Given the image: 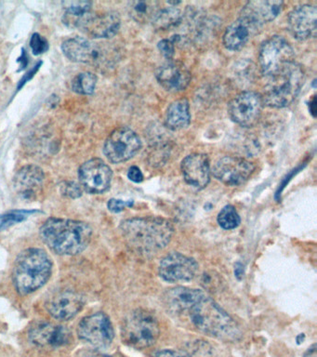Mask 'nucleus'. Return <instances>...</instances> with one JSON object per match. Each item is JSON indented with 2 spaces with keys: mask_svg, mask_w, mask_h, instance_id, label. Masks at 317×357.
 <instances>
[{
  "mask_svg": "<svg viewBox=\"0 0 317 357\" xmlns=\"http://www.w3.org/2000/svg\"><path fill=\"white\" fill-rule=\"evenodd\" d=\"M259 62L262 76L269 78L295 62L293 49L284 37L275 35L262 44Z\"/></svg>",
  "mask_w": 317,
  "mask_h": 357,
  "instance_id": "8",
  "label": "nucleus"
},
{
  "mask_svg": "<svg viewBox=\"0 0 317 357\" xmlns=\"http://www.w3.org/2000/svg\"><path fill=\"white\" fill-rule=\"evenodd\" d=\"M191 122V114L188 101L181 99L175 101L167 108L165 123L169 129L180 130L185 129Z\"/></svg>",
  "mask_w": 317,
  "mask_h": 357,
  "instance_id": "26",
  "label": "nucleus"
},
{
  "mask_svg": "<svg viewBox=\"0 0 317 357\" xmlns=\"http://www.w3.org/2000/svg\"><path fill=\"white\" fill-rule=\"evenodd\" d=\"M254 171L255 166L245 158L224 157L215 163L212 173L214 177L224 184L237 186L248 181Z\"/></svg>",
  "mask_w": 317,
  "mask_h": 357,
  "instance_id": "12",
  "label": "nucleus"
},
{
  "mask_svg": "<svg viewBox=\"0 0 317 357\" xmlns=\"http://www.w3.org/2000/svg\"><path fill=\"white\" fill-rule=\"evenodd\" d=\"M161 6L157 1H134L129 4V15L138 23H154Z\"/></svg>",
  "mask_w": 317,
  "mask_h": 357,
  "instance_id": "27",
  "label": "nucleus"
},
{
  "mask_svg": "<svg viewBox=\"0 0 317 357\" xmlns=\"http://www.w3.org/2000/svg\"><path fill=\"white\" fill-rule=\"evenodd\" d=\"M19 64H20V69L19 71L24 69L28 64V56H27L26 51L23 50V53H21V57H19L17 60Z\"/></svg>",
  "mask_w": 317,
  "mask_h": 357,
  "instance_id": "39",
  "label": "nucleus"
},
{
  "mask_svg": "<svg viewBox=\"0 0 317 357\" xmlns=\"http://www.w3.org/2000/svg\"><path fill=\"white\" fill-rule=\"evenodd\" d=\"M158 50L163 54L164 57H166L167 60L172 59L174 55V45L170 42V40H163L158 42Z\"/></svg>",
  "mask_w": 317,
  "mask_h": 357,
  "instance_id": "35",
  "label": "nucleus"
},
{
  "mask_svg": "<svg viewBox=\"0 0 317 357\" xmlns=\"http://www.w3.org/2000/svg\"><path fill=\"white\" fill-rule=\"evenodd\" d=\"M64 12L62 21L70 28H81L92 13V3L89 1L64 2Z\"/></svg>",
  "mask_w": 317,
  "mask_h": 357,
  "instance_id": "25",
  "label": "nucleus"
},
{
  "mask_svg": "<svg viewBox=\"0 0 317 357\" xmlns=\"http://www.w3.org/2000/svg\"><path fill=\"white\" fill-rule=\"evenodd\" d=\"M44 181L45 174L42 168L37 166L28 165L16 173L13 186L21 200L34 201L42 193Z\"/></svg>",
  "mask_w": 317,
  "mask_h": 357,
  "instance_id": "15",
  "label": "nucleus"
},
{
  "mask_svg": "<svg viewBox=\"0 0 317 357\" xmlns=\"http://www.w3.org/2000/svg\"><path fill=\"white\" fill-rule=\"evenodd\" d=\"M156 357H191V356L184 351L165 349V350L157 351Z\"/></svg>",
  "mask_w": 317,
  "mask_h": 357,
  "instance_id": "36",
  "label": "nucleus"
},
{
  "mask_svg": "<svg viewBox=\"0 0 317 357\" xmlns=\"http://www.w3.org/2000/svg\"><path fill=\"white\" fill-rule=\"evenodd\" d=\"M255 30L248 21L239 18L227 27L224 35V45L230 51H239L248 43Z\"/></svg>",
  "mask_w": 317,
  "mask_h": 357,
  "instance_id": "24",
  "label": "nucleus"
},
{
  "mask_svg": "<svg viewBox=\"0 0 317 357\" xmlns=\"http://www.w3.org/2000/svg\"><path fill=\"white\" fill-rule=\"evenodd\" d=\"M42 62H37L36 65L33 68H32L31 70L29 71L28 73H26V75L24 76V78L21 79L20 82H19L18 85V91H20L21 88L24 85H26V83L27 81H29L30 79L33 78L35 75H36L37 71L39 70L40 67H42Z\"/></svg>",
  "mask_w": 317,
  "mask_h": 357,
  "instance_id": "37",
  "label": "nucleus"
},
{
  "mask_svg": "<svg viewBox=\"0 0 317 357\" xmlns=\"http://www.w3.org/2000/svg\"><path fill=\"white\" fill-rule=\"evenodd\" d=\"M264 102L261 94L254 92H244L237 95L228 105L230 117L235 123L244 128H252L261 119Z\"/></svg>",
  "mask_w": 317,
  "mask_h": 357,
  "instance_id": "11",
  "label": "nucleus"
},
{
  "mask_svg": "<svg viewBox=\"0 0 317 357\" xmlns=\"http://www.w3.org/2000/svg\"><path fill=\"white\" fill-rule=\"evenodd\" d=\"M202 290L185 287H176L166 291L163 296V302L167 312L181 317L191 305L199 301L205 295Z\"/></svg>",
  "mask_w": 317,
  "mask_h": 357,
  "instance_id": "22",
  "label": "nucleus"
},
{
  "mask_svg": "<svg viewBox=\"0 0 317 357\" xmlns=\"http://www.w3.org/2000/svg\"><path fill=\"white\" fill-rule=\"evenodd\" d=\"M60 192L66 198H80L82 195V189L80 184H75V182H64L60 185Z\"/></svg>",
  "mask_w": 317,
  "mask_h": 357,
  "instance_id": "33",
  "label": "nucleus"
},
{
  "mask_svg": "<svg viewBox=\"0 0 317 357\" xmlns=\"http://www.w3.org/2000/svg\"><path fill=\"white\" fill-rule=\"evenodd\" d=\"M62 50L70 61L99 67H109L116 61L118 54L109 44L94 43L78 37L66 40L62 43Z\"/></svg>",
  "mask_w": 317,
  "mask_h": 357,
  "instance_id": "7",
  "label": "nucleus"
},
{
  "mask_svg": "<svg viewBox=\"0 0 317 357\" xmlns=\"http://www.w3.org/2000/svg\"><path fill=\"white\" fill-rule=\"evenodd\" d=\"M84 357H110L107 356H102V354H84Z\"/></svg>",
  "mask_w": 317,
  "mask_h": 357,
  "instance_id": "41",
  "label": "nucleus"
},
{
  "mask_svg": "<svg viewBox=\"0 0 317 357\" xmlns=\"http://www.w3.org/2000/svg\"><path fill=\"white\" fill-rule=\"evenodd\" d=\"M120 231L132 250L147 254L166 247L172 241L174 228L163 218L146 217L124 220Z\"/></svg>",
  "mask_w": 317,
  "mask_h": 357,
  "instance_id": "1",
  "label": "nucleus"
},
{
  "mask_svg": "<svg viewBox=\"0 0 317 357\" xmlns=\"http://www.w3.org/2000/svg\"><path fill=\"white\" fill-rule=\"evenodd\" d=\"M43 242L59 255H78L91 242L92 230L80 220L51 218L40 228Z\"/></svg>",
  "mask_w": 317,
  "mask_h": 357,
  "instance_id": "2",
  "label": "nucleus"
},
{
  "mask_svg": "<svg viewBox=\"0 0 317 357\" xmlns=\"http://www.w3.org/2000/svg\"><path fill=\"white\" fill-rule=\"evenodd\" d=\"M161 335V328L154 313L137 309L129 313L121 328L122 340L129 347L143 350L151 347Z\"/></svg>",
  "mask_w": 317,
  "mask_h": 357,
  "instance_id": "6",
  "label": "nucleus"
},
{
  "mask_svg": "<svg viewBox=\"0 0 317 357\" xmlns=\"http://www.w3.org/2000/svg\"><path fill=\"white\" fill-rule=\"evenodd\" d=\"M317 10L311 5H302L291 10L288 19L289 29L298 40H307L316 35Z\"/></svg>",
  "mask_w": 317,
  "mask_h": 357,
  "instance_id": "16",
  "label": "nucleus"
},
{
  "mask_svg": "<svg viewBox=\"0 0 317 357\" xmlns=\"http://www.w3.org/2000/svg\"><path fill=\"white\" fill-rule=\"evenodd\" d=\"M30 47L34 55H40L48 50V42L42 35L35 33L30 40Z\"/></svg>",
  "mask_w": 317,
  "mask_h": 357,
  "instance_id": "32",
  "label": "nucleus"
},
{
  "mask_svg": "<svg viewBox=\"0 0 317 357\" xmlns=\"http://www.w3.org/2000/svg\"><path fill=\"white\" fill-rule=\"evenodd\" d=\"M157 81L166 91L179 92L189 85L191 75L183 65L177 62H167L156 70Z\"/></svg>",
  "mask_w": 317,
  "mask_h": 357,
  "instance_id": "23",
  "label": "nucleus"
},
{
  "mask_svg": "<svg viewBox=\"0 0 317 357\" xmlns=\"http://www.w3.org/2000/svg\"><path fill=\"white\" fill-rule=\"evenodd\" d=\"M81 186L89 193H102L109 189L113 171L100 158H93L81 165L78 171Z\"/></svg>",
  "mask_w": 317,
  "mask_h": 357,
  "instance_id": "13",
  "label": "nucleus"
},
{
  "mask_svg": "<svg viewBox=\"0 0 317 357\" xmlns=\"http://www.w3.org/2000/svg\"><path fill=\"white\" fill-rule=\"evenodd\" d=\"M180 318H187L197 331L216 339L235 340L240 336L239 329L231 316L206 294Z\"/></svg>",
  "mask_w": 317,
  "mask_h": 357,
  "instance_id": "3",
  "label": "nucleus"
},
{
  "mask_svg": "<svg viewBox=\"0 0 317 357\" xmlns=\"http://www.w3.org/2000/svg\"><path fill=\"white\" fill-rule=\"evenodd\" d=\"M120 24V18L116 12L101 15L92 12L80 29L92 38H110L118 34Z\"/></svg>",
  "mask_w": 317,
  "mask_h": 357,
  "instance_id": "20",
  "label": "nucleus"
},
{
  "mask_svg": "<svg viewBox=\"0 0 317 357\" xmlns=\"http://www.w3.org/2000/svg\"><path fill=\"white\" fill-rule=\"evenodd\" d=\"M199 268L194 259L172 252L161 261L159 275L170 283L189 282L197 277Z\"/></svg>",
  "mask_w": 317,
  "mask_h": 357,
  "instance_id": "14",
  "label": "nucleus"
},
{
  "mask_svg": "<svg viewBox=\"0 0 317 357\" xmlns=\"http://www.w3.org/2000/svg\"><path fill=\"white\" fill-rule=\"evenodd\" d=\"M78 335L81 340L96 349H107L112 345L115 331L108 315L100 312L80 321Z\"/></svg>",
  "mask_w": 317,
  "mask_h": 357,
  "instance_id": "9",
  "label": "nucleus"
},
{
  "mask_svg": "<svg viewBox=\"0 0 317 357\" xmlns=\"http://www.w3.org/2000/svg\"><path fill=\"white\" fill-rule=\"evenodd\" d=\"M240 217L234 207L226 206L218 215V223L224 230H233L240 225Z\"/></svg>",
  "mask_w": 317,
  "mask_h": 357,
  "instance_id": "31",
  "label": "nucleus"
},
{
  "mask_svg": "<svg viewBox=\"0 0 317 357\" xmlns=\"http://www.w3.org/2000/svg\"><path fill=\"white\" fill-rule=\"evenodd\" d=\"M181 173L185 182L197 189H203L210 180V165L208 155L192 154L181 162Z\"/></svg>",
  "mask_w": 317,
  "mask_h": 357,
  "instance_id": "17",
  "label": "nucleus"
},
{
  "mask_svg": "<svg viewBox=\"0 0 317 357\" xmlns=\"http://www.w3.org/2000/svg\"><path fill=\"white\" fill-rule=\"evenodd\" d=\"M303 357H317L316 345H314L311 347L309 348Z\"/></svg>",
  "mask_w": 317,
  "mask_h": 357,
  "instance_id": "40",
  "label": "nucleus"
},
{
  "mask_svg": "<svg viewBox=\"0 0 317 357\" xmlns=\"http://www.w3.org/2000/svg\"><path fill=\"white\" fill-rule=\"evenodd\" d=\"M181 21L180 10L176 9V6L162 7L157 15L154 23L159 28H170L174 26Z\"/></svg>",
  "mask_w": 317,
  "mask_h": 357,
  "instance_id": "29",
  "label": "nucleus"
},
{
  "mask_svg": "<svg viewBox=\"0 0 317 357\" xmlns=\"http://www.w3.org/2000/svg\"><path fill=\"white\" fill-rule=\"evenodd\" d=\"M28 337L30 342L36 345L62 346L70 342L71 333L64 326L37 322L29 329Z\"/></svg>",
  "mask_w": 317,
  "mask_h": 357,
  "instance_id": "21",
  "label": "nucleus"
},
{
  "mask_svg": "<svg viewBox=\"0 0 317 357\" xmlns=\"http://www.w3.org/2000/svg\"><path fill=\"white\" fill-rule=\"evenodd\" d=\"M96 85L97 76L89 72L78 73L72 81V89L78 94H92Z\"/></svg>",
  "mask_w": 317,
  "mask_h": 357,
  "instance_id": "28",
  "label": "nucleus"
},
{
  "mask_svg": "<svg viewBox=\"0 0 317 357\" xmlns=\"http://www.w3.org/2000/svg\"><path fill=\"white\" fill-rule=\"evenodd\" d=\"M37 211H12L0 215V232L6 230V229L12 227L19 223L24 222L27 218L35 214H37Z\"/></svg>",
  "mask_w": 317,
  "mask_h": 357,
  "instance_id": "30",
  "label": "nucleus"
},
{
  "mask_svg": "<svg viewBox=\"0 0 317 357\" xmlns=\"http://www.w3.org/2000/svg\"><path fill=\"white\" fill-rule=\"evenodd\" d=\"M53 263L42 249H27L19 254L13 266L12 280L21 295L35 293L50 279Z\"/></svg>",
  "mask_w": 317,
  "mask_h": 357,
  "instance_id": "4",
  "label": "nucleus"
},
{
  "mask_svg": "<svg viewBox=\"0 0 317 357\" xmlns=\"http://www.w3.org/2000/svg\"><path fill=\"white\" fill-rule=\"evenodd\" d=\"M142 148L139 136L129 128L122 127L114 130L105 141L104 153L110 162L118 164L134 157Z\"/></svg>",
  "mask_w": 317,
  "mask_h": 357,
  "instance_id": "10",
  "label": "nucleus"
},
{
  "mask_svg": "<svg viewBox=\"0 0 317 357\" xmlns=\"http://www.w3.org/2000/svg\"><path fill=\"white\" fill-rule=\"evenodd\" d=\"M131 201H123L120 200H116L112 198L109 200L107 204L108 209L113 214H119V212L123 211L125 209L129 208L132 206Z\"/></svg>",
  "mask_w": 317,
  "mask_h": 357,
  "instance_id": "34",
  "label": "nucleus"
},
{
  "mask_svg": "<svg viewBox=\"0 0 317 357\" xmlns=\"http://www.w3.org/2000/svg\"><path fill=\"white\" fill-rule=\"evenodd\" d=\"M128 177L131 181L134 182H143V180L142 171H141L139 168L135 167V166H134V167L129 168L128 171Z\"/></svg>",
  "mask_w": 317,
  "mask_h": 357,
  "instance_id": "38",
  "label": "nucleus"
},
{
  "mask_svg": "<svg viewBox=\"0 0 317 357\" xmlns=\"http://www.w3.org/2000/svg\"><path fill=\"white\" fill-rule=\"evenodd\" d=\"M85 301L80 294L66 290L57 293L47 302L48 312L56 320L66 321L75 317L83 309Z\"/></svg>",
  "mask_w": 317,
  "mask_h": 357,
  "instance_id": "18",
  "label": "nucleus"
},
{
  "mask_svg": "<svg viewBox=\"0 0 317 357\" xmlns=\"http://www.w3.org/2000/svg\"><path fill=\"white\" fill-rule=\"evenodd\" d=\"M305 72L296 62L264 78V92L261 95L264 105L273 108H284L293 103L305 83Z\"/></svg>",
  "mask_w": 317,
  "mask_h": 357,
  "instance_id": "5",
  "label": "nucleus"
},
{
  "mask_svg": "<svg viewBox=\"0 0 317 357\" xmlns=\"http://www.w3.org/2000/svg\"><path fill=\"white\" fill-rule=\"evenodd\" d=\"M283 4L282 1H249L244 6L240 18L248 21L254 28L258 29L264 24L275 20L281 12Z\"/></svg>",
  "mask_w": 317,
  "mask_h": 357,
  "instance_id": "19",
  "label": "nucleus"
}]
</instances>
